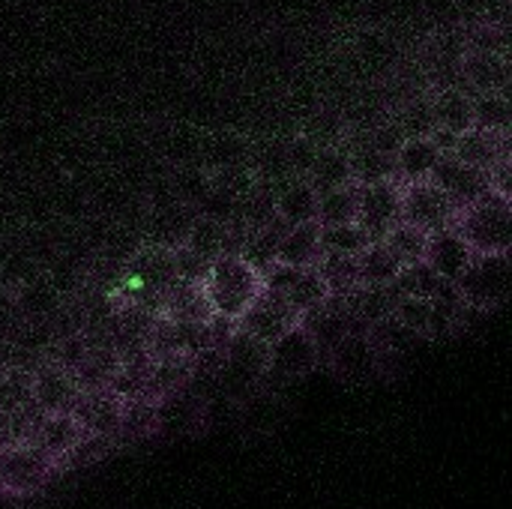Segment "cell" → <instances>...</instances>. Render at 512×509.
I'll use <instances>...</instances> for the list:
<instances>
[{
	"label": "cell",
	"instance_id": "6da1fadb",
	"mask_svg": "<svg viewBox=\"0 0 512 509\" xmlns=\"http://www.w3.org/2000/svg\"><path fill=\"white\" fill-rule=\"evenodd\" d=\"M201 285H204L207 303L213 309V318H222L231 324H237L264 291L261 273L252 264H246L240 255L213 258Z\"/></svg>",
	"mask_w": 512,
	"mask_h": 509
},
{
	"label": "cell",
	"instance_id": "7a4b0ae2",
	"mask_svg": "<svg viewBox=\"0 0 512 509\" xmlns=\"http://www.w3.org/2000/svg\"><path fill=\"white\" fill-rule=\"evenodd\" d=\"M453 228L471 246L474 255H510L512 249V201L510 195L489 189L456 213Z\"/></svg>",
	"mask_w": 512,
	"mask_h": 509
},
{
	"label": "cell",
	"instance_id": "3957f363",
	"mask_svg": "<svg viewBox=\"0 0 512 509\" xmlns=\"http://www.w3.org/2000/svg\"><path fill=\"white\" fill-rule=\"evenodd\" d=\"M468 309H495L510 297V255H474L465 273L453 282Z\"/></svg>",
	"mask_w": 512,
	"mask_h": 509
},
{
	"label": "cell",
	"instance_id": "277c9868",
	"mask_svg": "<svg viewBox=\"0 0 512 509\" xmlns=\"http://www.w3.org/2000/svg\"><path fill=\"white\" fill-rule=\"evenodd\" d=\"M57 474V462L45 456L33 441L9 444L0 450V492L33 495Z\"/></svg>",
	"mask_w": 512,
	"mask_h": 509
},
{
	"label": "cell",
	"instance_id": "5b68a950",
	"mask_svg": "<svg viewBox=\"0 0 512 509\" xmlns=\"http://www.w3.org/2000/svg\"><path fill=\"white\" fill-rule=\"evenodd\" d=\"M459 207L432 183H402V222L435 234L444 228H453Z\"/></svg>",
	"mask_w": 512,
	"mask_h": 509
},
{
	"label": "cell",
	"instance_id": "8992f818",
	"mask_svg": "<svg viewBox=\"0 0 512 509\" xmlns=\"http://www.w3.org/2000/svg\"><path fill=\"white\" fill-rule=\"evenodd\" d=\"M321 366V354L309 336V330L303 324H297L294 330H288L282 339H276L267 348V372L270 378L279 381H297L312 375Z\"/></svg>",
	"mask_w": 512,
	"mask_h": 509
},
{
	"label": "cell",
	"instance_id": "52a82bcc",
	"mask_svg": "<svg viewBox=\"0 0 512 509\" xmlns=\"http://www.w3.org/2000/svg\"><path fill=\"white\" fill-rule=\"evenodd\" d=\"M357 222L366 228L372 243L384 240L387 231L402 222V183L399 180H381L360 186V207Z\"/></svg>",
	"mask_w": 512,
	"mask_h": 509
},
{
	"label": "cell",
	"instance_id": "ba28073f",
	"mask_svg": "<svg viewBox=\"0 0 512 509\" xmlns=\"http://www.w3.org/2000/svg\"><path fill=\"white\" fill-rule=\"evenodd\" d=\"M297 324H303V318L285 303V297L261 291V297L249 306V312L234 324L240 333H246L255 342L273 345L276 339H282L288 330H294Z\"/></svg>",
	"mask_w": 512,
	"mask_h": 509
},
{
	"label": "cell",
	"instance_id": "9c48e42d",
	"mask_svg": "<svg viewBox=\"0 0 512 509\" xmlns=\"http://www.w3.org/2000/svg\"><path fill=\"white\" fill-rule=\"evenodd\" d=\"M81 396V387L72 372H66L57 363H48L30 375V405L48 417V414H72L75 402Z\"/></svg>",
	"mask_w": 512,
	"mask_h": 509
},
{
	"label": "cell",
	"instance_id": "30bf717a",
	"mask_svg": "<svg viewBox=\"0 0 512 509\" xmlns=\"http://www.w3.org/2000/svg\"><path fill=\"white\" fill-rule=\"evenodd\" d=\"M327 366H330L339 378H345V381H369V378L381 375L384 360H381V354L375 351L369 333H366V330H354V333H348V336L330 351Z\"/></svg>",
	"mask_w": 512,
	"mask_h": 509
},
{
	"label": "cell",
	"instance_id": "8fae6325",
	"mask_svg": "<svg viewBox=\"0 0 512 509\" xmlns=\"http://www.w3.org/2000/svg\"><path fill=\"white\" fill-rule=\"evenodd\" d=\"M459 210L468 207L471 201H477L480 195H486L492 186H489V174L465 165L462 159H456L453 153H444L441 162L435 165L432 177H429Z\"/></svg>",
	"mask_w": 512,
	"mask_h": 509
},
{
	"label": "cell",
	"instance_id": "7c38bea8",
	"mask_svg": "<svg viewBox=\"0 0 512 509\" xmlns=\"http://www.w3.org/2000/svg\"><path fill=\"white\" fill-rule=\"evenodd\" d=\"M126 279H129V285H132L138 294L153 297V300L159 303L162 294L177 282L174 252H171V249H162V246H153V249L138 252V255L129 261Z\"/></svg>",
	"mask_w": 512,
	"mask_h": 509
},
{
	"label": "cell",
	"instance_id": "4fadbf2b",
	"mask_svg": "<svg viewBox=\"0 0 512 509\" xmlns=\"http://www.w3.org/2000/svg\"><path fill=\"white\" fill-rule=\"evenodd\" d=\"M72 414L78 417V423L87 435L117 438L120 420H123V399L114 396L111 390H90V393L78 396Z\"/></svg>",
	"mask_w": 512,
	"mask_h": 509
},
{
	"label": "cell",
	"instance_id": "5bb4252c",
	"mask_svg": "<svg viewBox=\"0 0 512 509\" xmlns=\"http://www.w3.org/2000/svg\"><path fill=\"white\" fill-rule=\"evenodd\" d=\"M162 321L171 324H207L213 321V309L207 303L201 282H183L177 279L159 300Z\"/></svg>",
	"mask_w": 512,
	"mask_h": 509
},
{
	"label": "cell",
	"instance_id": "9a60e30c",
	"mask_svg": "<svg viewBox=\"0 0 512 509\" xmlns=\"http://www.w3.org/2000/svg\"><path fill=\"white\" fill-rule=\"evenodd\" d=\"M444 282H456L465 267L474 261L471 246L462 240V234L456 228H444L429 234V246H426V258H423Z\"/></svg>",
	"mask_w": 512,
	"mask_h": 509
},
{
	"label": "cell",
	"instance_id": "2e32d148",
	"mask_svg": "<svg viewBox=\"0 0 512 509\" xmlns=\"http://www.w3.org/2000/svg\"><path fill=\"white\" fill-rule=\"evenodd\" d=\"M84 435H87V432L81 429V423H78L75 414H48V417L39 420V426H36V432H33L30 441H33L45 456H51V459L57 462V468H60V462L78 447V441H81Z\"/></svg>",
	"mask_w": 512,
	"mask_h": 509
},
{
	"label": "cell",
	"instance_id": "e0dca14e",
	"mask_svg": "<svg viewBox=\"0 0 512 509\" xmlns=\"http://www.w3.org/2000/svg\"><path fill=\"white\" fill-rule=\"evenodd\" d=\"M441 147L429 138H405L393 156V171L399 183H426L441 162Z\"/></svg>",
	"mask_w": 512,
	"mask_h": 509
},
{
	"label": "cell",
	"instance_id": "ac0fdd59",
	"mask_svg": "<svg viewBox=\"0 0 512 509\" xmlns=\"http://www.w3.org/2000/svg\"><path fill=\"white\" fill-rule=\"evenodd\" d=\"M321 261V225L306 222V225H291L282 231L279 246H276V264L285 267H315Z\"/></svg>",
	"mask_w": 512,
	"mask_h": 509
},
{
	"label": "cell",
	"instance_id": "d6986e66",
	"mask_svg": "<svg viewBox=\"0 0 512 509\" xmlns=\"http://www.w3.org/2000/svg\"><path fill=\"white\" fill-rule=\"evenodd\" d=\"M393 291L399 297H423V300H462L453 282H444L426 261L408 264L399 270Z\"/></svg>",
	"mask_w": 512,
	"mask_h": 509
},
{
	"label": "cell",
	"instance_id": "ffe728a7",
	"mask_svg": "<svg viewBox=\"0 0 512 509\" xmlns=\"http://www.w3.org/2000/svg\"><path fill=\"white\" fill-rule=\"evenodd\" d=\"M504 138L507 135H492V132H483V129H468L465 135L456 138V147H453V156L462 159L465 165L489 174L498 162L507 159L504 153Z\"/></svg>",
	"mask_w": 512,
	"mask_h": 509
},
{
	"label": "cell",
	"instance_id": "44dd1931",
	"mask_svg": "<svg viewBox=\"0 0 512 509\" xmlns=\"http://www.w3.org/2000/svg\"><path fill=\"white\" fill-rule=\"evenodd\" d=\"M318 189L309 180H297L288 189H282L273 198V210H276V222H282L285 228L291 225H306L318 219Z\"/></svg>",
	"mask_w": 512,
	"mask_h": 509
},
{
	"label": "cell",
	"instance_id": "7402d4cb",
	"mask_svg": "<svg viewBox=\"0 0 512 509\" xmlns=\"http://www.w3.org/2000/svg\"><path fill=\"white\" fill-rule=\"evenodd\" d=\"M432 117H435V129L459 138L468 129H474V96L456 87L441 90V96L432 102Z\"/></svg>",
	"mask_w": 512,
	"mask_h": 509
},
{
	"label": "cell",
	"instance_id": "603a6c76",
	"mask_svg": "<svg viewBox=\"0 0 512 509\" xmlns=\"http://www.w3.org/2000/svg\"><path fill=\"white\" fill-rule=\"evenodd\" d=\"M465 75L477 93H507L510 84V66L501 51H471Z\"/></svg>",
	"mask_w": 512,
	"mask_h": 509
},
{
	"label": "cell",
	"instance_id": "cb8c5ba5",
	"mask_svg": "<svg viewBox=\"0 0 512 509\" xmlns=\"http://www.w3.org/2000/svg\"><path fill=\"white\" fill-rule=\"evenodd\" d=\"M402 270V261L378 240L369 243L360 255H357V285L366 288H381V285H393L396 276Z\"/></svg>",
	"mask_w": 512,
	"mask_h": 509
},
{
	"label": "cell",
	"instance_id": "d4e9b609",
	"mask_svg": "<svg viewBox=\"0 0 512 509\" xmlns=\"http://www.w3.org/2000/svg\"><path fill=\"white\" fill-rule=\"evenodd\" d=\"M357 207H360V186L357 183H345V186H333L324 189L318 195V225L330 228V225H351L357 222Z\"/></svg>",
	"mask_w": 512,
	"mask_h": 509
},
{
	"label": "cell",
	"instance_id": "484cf974",
	"mask_svg": "<svg viewBox=\"0 0 512 509\" xmlns=\"http://www.w3.org/2000/svg\"><path fill=\"white\" fill-rule=\"evenodd\" d=\"M282 297H285V303H288L300 318H306V315L324 309V306L330 303L333 294H330V285L324 282V276L318 273V267H309V270H303V276H300Z\"/></svg>",
	"mask_w": 512,
	"mask_h": 509
},
{
	"label": "cell",
	"instance_id": "4316f807",
	"mask_svg": "<svg viewBox=\"0 0 512 509\" xmlns=\"http://www.w3.org/2000/svg\"><path fill=\"white\" fill-rule=\"evenodd\" d=\"M285 225L282 222H270L264 228H252L243 240V249H240V258L246 264H252L261 276L276 264V246H279V237H282Z\"/></svg>",
	"mask_w": 512,
	"mask_h": 509
},
{
	"label": "cell",
	"instance_id": "83f0119b",
	"mask_svg": "<svg viewBox=\"0 0 512 509\" xmlns=\"http://www.w3.org/2000/svg\"><path fill=\"white\" fill-rule=\"evenodd\" d=\"M180 246H186L189 252H195L198 258L213 264V258H219L222 249H225V222L210 219V216L192 219V225H189V231H186Z\"/></svg>",
	"mask_w": 512,
	"mask_h": 509
},
{
	"label": "cell",
	"instance_id": "f1b7e54d",
	"mask_svg": "<svg viewBox=\"0 0 512 509\" xmlns=\"http://www.w3.org/2000/svg\"><path fill=\"white\" fill-rule=\"evenodd\" d=\"M369 243H372V237L366 234V228H363L360 222L321 228V255L357 258V255H360V252H363Z\"/></svg>",
	"mask_w": 512,
	"mask_h": 509
},
{
	"label": "cell",
	"instance_id": "f546056e",
	"mask_svg": "<svg viewBox=\"0 0 512 509\" xmlns=\"http://www.w3.org/2000/svg\"><path fill=\"white\" fill-rule=\"evenodd\" d=\"M318 192L324 189H333V186H345V183H354V174H351V159L339 150H318L315 162H312V171L306 177Z\"/></svg>",
	"mask_w": 512,
	"mask_h": 509
},
{
	"label": "cell",
	"instance_id": "4dcf8cb0",
	"mask_svg": "<svg viewBox=\"0 0 512 509\" xmlns=\"http://www.w3.org/2000/svg\"><path fill=\"white\" fill-rule=\"evenodd\" d=\"M381 243L402 261V267H408V264H420L426 258L429 234L414 228V225H408V222H396Z\"/></svg>",
	"mask_w": 512,
	"mask_h": 509
},
{
	"label": "cell",
	"instance_id": "1f68e13d",
	"mask_svg": "<svg viewBox=\"0 0 512 509\" xmlns=\"http://www.w3.org/2000/svg\"><path fill=\"white\" fill-rule=\"evenodd\" d=\"M474 129L507 135L510 129V102L507 93H477L474 96Z\"/></svg>",
	"mask_w": 512,
	"mask_h": 509
},
{
	"label": "cell",
	"instance_id": "d6a6232c",
	"mask_svg": "<svg viewBox=\"0 0 512 509\" xmlns=\"http://www.w3.org/2000/svg\"><path fill=\"white\" fill-rule=\"evenodd\" d=\"M429 315H432V300H423V297H399L390 318L399 321V324H402L405 330H411L414 336H426Z\"/></svg>",
	"mask_w": 512,
	"mask_h": 509
},
{
	"label": "cell",
	"instance_id": "836d02e7",
	"mask_svg": "<svg viewBox=\"0 0 512 509\" xmlns=\"http://www.w3.org/2000/svg\"><path fill=\"white\" fill-rule=\"evenodd\" d=\"M108 441L111 438H99V435H84L81 441H78V447L60 462V468H78V465H90V462H96V459H102L105 456V450H108Z\"/></svg>",
	"mask_w": 512,
	"mask_h": 509
},
{
	"label": "cell",
	"instance_id": "e575fe53",
	"mask_svg": "<svg viewBox=\"0 0 512 509\" xmlns=\"http://www.w3.org/2000/svg\"><path fill=\"white\" fill-rule=\"evenodd\" d=\"M90 351H93V348L87 345V339H84V336H66V339L57 345V357H54V363L75 375V372H78V366L87 360V354H90Z\"/></svg>",
	"mask_w": 512,
	"mask_h": 509
}]
</instances>
